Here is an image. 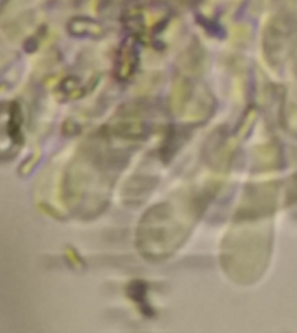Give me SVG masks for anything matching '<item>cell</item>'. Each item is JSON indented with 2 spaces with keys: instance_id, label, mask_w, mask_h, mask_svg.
<instances>
[{
  "instance_id": "1",
  "label": "cell",
  "mask_w": 297,
  "mask_h": 333,
  "mask_svg": "<svg viewBox=\"0 0 297 333\" xmlns=\"http://www.w3.org/2000/svg\"><path fill=\"white\" fill-rule=\"evenodd\" d=\"M70 30L77 35H98V33H101L99 25L89 21V19H73L70 23Z\"/></svg>"
}]
</instances>
